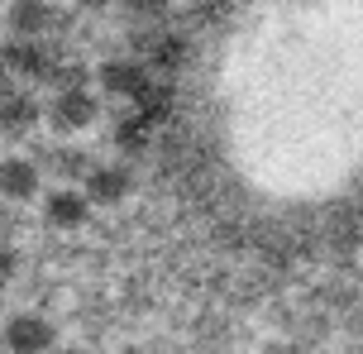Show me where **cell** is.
<instances>
[{
    "label": "cell",
    "instance_id": "6da1fadb",
    "mask_svg": "<svg viewBox=\"0 0 363 354\" xmlns=\"http://www.w3.org/2000/svg\"><path fill=\"white\" fill-rule=\"evenodd\" d=\"M96 115H101V101L86 92V87H62V92L48 101V125L57 134H77L96 125Z\"/></svg>",
    "mask_w": 363,
    "mask_h": 354
},
{
    "label": "cell",
    "instance_id": "52a82bcc",
    "mask_svg": "<svg viewBox=\"0 0 363 354\" xmlns=\"http://www.w3.org/2000/svg\"><path fill=\"white\" fill-rule=\"evenodd\" d=\"M43 120V106H38L29 92H5L0 96V130L5 134H29Z\"/></svg>",
    "mask_w": 363,
    "mask_h": 354
},
{
    "label": "cell",
    "instance_id": "277c9868",
    "mask_svg": "<svg viewBox=\"0 0 363 354\" xmlns=\"http://www.w3.org/2000/svg\"><path fill=\"white\" fill-rule=\"evenodd\" d=\"M5 350L10 354H48L53 350V321L34 316V311H19L5 326Z\"/></svg>",
    "mask_w": 363,
    "mask_h": 354
},
{
    "label": "cell",
    "instance_id": "2e32d148",
    "mask_svg": "<svg viewBox=\"0 0 363 354\" xmlns=\"http://www.w3.org/2000/svg\"><path fill=\"white\" fill-rule=\"evenodd\" d=\"M48 354H82V350H48Z\"/></svg>",
    "mask_w": 363,
    "mask_h": 354
},
{
    "label": "cell",
    "instance_id": "ba28073f",
    "mask_svg": "<svg viewBox=\"0 0 363 354\" xmlns=\"http://www.w3.org/2000/svg\"><path fill=\"white\" fill-rule=\"evenodd\" d=\"M48 225H57V230H77V225H86L91 216V201L86 192H72V187H57L53 197H48Z\"/></svg>",
    "mask_w": 363,
    "mask_h": 354
},
{
    "label": "cell",
    "instance_id": "8fae6325",
    "mask_svg": "<svg viewBox=\"0 0 363 354\" xmlns=\"http://www.w3.org/2000/svg\"><path fill=\"white\" fill-rule=\"evenodd\" d=\"M48 168L62 172V177H86V153H77V149H53L48 153Z\"/></svg>",
    "mask_w": 363,
    "mask_h": 354
},
{
    "label": "cell",
    "instance_id": "5bb4252c",
    "mask_svg": "<svg viewBox=\"0 0 363 354\" xmlns=\"http://www.w3.org/2000/svg\"><path fill=\"white\" fill-rule=\"evenodd\" d=\"M77 5H82V10H106L110 0H77Z\"/></svg>",
    "mask_w": 363,
    "mask_h": 354
},
{
    "label": "cell",
    "instance_id": "9a60e30c",
    "mask_svg": "<svg viewBox=\"0 0 363 354\" xmlns=\"http://www.w3.org/2000/svg\"><path fill=\"white\" fill-rule=\"evenodd\" d=\"M10 92V67H5V62H0V96Z\"/></svg>",
    "mask_w": 363,
    "mask_h": 354
},
{
    "label": "cell",
    "instance_id": "8992f818",
    "mask_svg": "<svg viewBox=\"0 0 363 354\" xmlns=\"http://www.w3.org/2000/svg\"><path fill=\"white\" fill-rule=\"evenodd\" d=\"M129 187H134V177H129V168H120V163L86 168V201H96V206H120L129 197Z\"/></svg>",
    "mask_w": 363,
    "mask_h": 354
},
{
    "label": "cell",
    "instance_id": "30bf717a",
    "mask_svg": "<svg viewBox=\"0 0 363 354\" xmlns=\"http://www.w3.org/2000/svg\"><path fill=\"white\" fill-rule=\"evenodd\" d=\"M148 48V57L144 62H158V67H182V57H186V43H182L177 34H148V38H139Z\"/></svg>",
    "mask_w": 363,
    "mask_h": 354
},
{
    "label": "cell",
    "instance_id": "7a4b0ae2",
    "mask_svg": "<svg viewBox=\"0 0 363 354\" xmlns=\"http://www.w3.org/2000/svg\"><path fill=\"white\" fill-rule=\"evenodd\" d=\"M0 62L10 67V77H29V82H48L57 67V57L38 43V38H10L0 48Z\"/></svg>",
    "mask_w": 363,
    "mask_h": 354
},
{
    "label": "cell",
    "instance_id": "9c48e42d",
    "mask_svg": "<svg viewBox=\"0 0 363 354\" xmlns=\"http://www.w3.org/2000/svg\"><path fill=\"white\" fill-rule=\"evenodd\" d=\"M38 163H29V158H5L0 163V192L10 197V201H29V197H38Z\"/></svg>",
    "mask_w": 363,
    "mask_h": 354
},
{
    "label": "cell",
    "instance_id": "4fadbf2b",
    "mask_svg": "<svg viewBox=\"0 0 363 354\" xmlns=\"http://www.w3.org/2000/svg\"><path fill=\"white\" fill-rule=\"evenodd\" d=\"M15 254H10V249H5V244H0V287H10V282H15Z\"/></svg>",
    "mask_w": 363,
    "mask_h": 354
},
{
    "label": "cell",
    "instance_id": "3957f363",
    "mask_svg": "<svg viewBox=\"0 0 363 354\" xmlns=\"http://www.w3.org/2000/svg\"><path fill=\"white\" fill-rule=\"evenodd\" d=\"M101 87L110 96H125V101H144L153 92V77H148L144 57H120V62H106L101 67Z\"/></svg>",
    "mask_w": 363,
    "mask_h": 354
},
{
    "label": "cell",
    "instance_id": "7c38bea8",
    "mask_svg": "<svg viewBox=\"0 0 363 354\" xmlns=\"http://www.w3.org/2000/svg\"><path fill=\"white\" fill-rule=\"evenodd\" d=\"M125 15L144 19V24H158V19L167 15V0H125Z\"/></svg>",
    "mask_w": 363,
    "mask_h": 354
},
{
    "label": "cell",
    "instance_id": "5b68a950",
    "mask_svg": "<svg viewBox=\"0 0 363 354\" xmlns=\"http://www.w3.org/2000/svg\"><path fill=\"white\" fill-rule=\"evenodd\" d=\"M5 24H10L15 38H43L57 24V10L48 5V0H15L10 15H5Z\"/></svg>",
    "mask_w": 363,
    "mask_h": 354
}]
</instances>
